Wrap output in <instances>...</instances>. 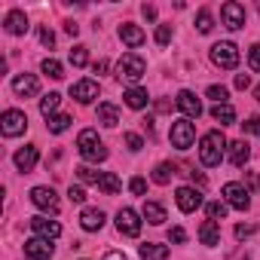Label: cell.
<instances>
[{
    "label": "cell",
    "instance_id": "obj_1",
    "mask_svg": "<svg viewBox=\"0 0 260 260\" xmlns=\"http://www.w3.org/2000/svg\"><path fill=\"white\" fill-rule=\"evenodd\" d=\"M223 150H226V138H223V132H205L202 135V141H199V159H202V166H208V169H214V166H220L223 162Z\"/></svg>",
    "mask_w": 260,
    "mask_h": 260
},
{
    "label": "cell",
    "instance_id": "obj_2",
    "mask_svg": "<svg viewBox=\"0 0 260 260\" xmlns=\"http://www.w3.org/2000/svg\"><path fill=\"white\" fill-rule=\"evenodd\" d=\"M77 150H80V156L89 159V162H101V159H107V147L101 144V138H98L95 128H83V132H80V138H77Z\"/></svg>",
    "mask_w": 260,
    "mask_h": 260
},
{
    "label": "cell",
    "instance_id": "obj_3",
    "mask_svg": "<svg viewBox=\"0 0 260 260\" xmlns=\"http://www.w3.org/2000/svg\"><path fill=\"white\" fill-rule=\"evenodd\" d=\"M147 74V64L138 52H125L119 61H116V77L125 80V83H138L141 77Z\"/></svg>",
    "mask_w": 260,
    "mask_h": 260
},
{
    "label": "cell",
    "instance_id": "obj_4",
    "mask_svg": "<svg viewBox=\"0 0 260 260\" xmlns=\"http://www.w3.org/2000/svg\"><path fill=\"white\" fill-rule=\"evenodd\" d=\"M169 138H172V147L187 150V147H193V141H196V125H193L187 116H184V119H175L172 128H169Z\"/></svg>",
    "mask_w": 260,
    "mask_h": 260
},
{
    "label": "cell",
    "instance_id": "obj_5",
    "mask_svg": "<svg viewBox=\"0 0 260 260\" xmlns=\"http://www.w3.org/2000/svg\"><path fill=\"white\" fill-rule=\"evenodd\" d=\"M211 61H214L217 68H223V71H233V68L239 64V49H236V43H230V40L214 43V46H211Z\"/></svg>",
    "mask_w": 260,
    "mask_h": 260
},
{
    "label": "cell",
    "instance_id": "obj_6",
    "mask_svg": "<svg viewBox=\"0 0 260 260\" xmlns=\"http://www.w3.org/2000/svg\"><path fill=\"white\" fill-rule=\"evenodd\" d=\"M25 128H28V116H25V110H7L4 116H0V132H4L7 138L22 135Z\"/></svg>",
    "mask_w": 260,
    "mask_h": 260
},
{
    "label": "cell",
    "instance_id": "obj_7",
    "mask_svg": "<svg viewBox=\"0 0 260 260\" xmlns=\"http://www.w3.org/2000/svg\"><path fill=\"white\" fill-rule=\"evenodd\" d=\"M223 199H226V205H233V208H239V211H248V208H251V196H248V190H245L239 181L223 184Z\"/></svg>",
    "mask_w": 260,
    "mask_h": 260
},
{
    "label": "cell",
    "instance_id": "obj_8",
    "mask_svg": "<svg viewBox=\"0 0 260 260\" xmlns=\"http://www.w3.org/2000/svg\"><path fill=\"white\" fill-rule=\"evenodd\" d=\"M31 202L40 211H49V214H58V208H61V202H58V196H55L52 187H34L31 190Z\"/></svg>",
    "mask_w": 260,
    "mask_h": 260
},
{
    "label": "cell",
    "instance_id": "obj_9",
    "mask_svg": "<svg viewBox=\"0 0 260 260\" xmlns=\"http://www.w3.org/2000/svg\"><path fill=\"white\" fill-rule=\"evenodd\" d=\"M52 251H55L52 239L34 236V239H28V242H25V257H28V260H49V257H52Z\"/></svg>",
    "mask_w": 260,
    "mask_h": 260
},
{
    "label": "cell",
    "instance_id": "obj_10",
    "mask_svg": "<svg viewBox=\"0 0 260 260\" xmlns=\"http://www.w3.org/2000/svg\"><path fill=\"white\" fill-rule=\"evenodd\" d=\"M116 230H119L122 236H128V239H135V236L141 233L138 211H132V208H119V211H116Z\"/></svg>",
    "mask_w": 260,
    "mask_h": 260
},
{
    "label": "cell",
    "instance_id": "obj_11",
    "mask_svg": "<svg viewBox=\"0 0 260 260\" xmlns=\"http://www.w3.org/2000/svg\"><path fill=\"white\" fill-rule=\"evenodd\" d=\"M220 19H223V25H226L230 31H239V28H245V7L230 0V4L220 7Z\"/></svg>",
    "mask_w": 260,
    "mask_h": 260
},
{
    "label": "cell",
    "instance_id": "obj_12",
    "mask_svg": "<svg viewBox=\"0 0 260 260\" xmlns=\"http://www.w3.org/2000/svg\"><path fill=\"white\" fill-rule=\"evenodd\" d=\"M175 104L184 110V116H187V119H199V116H202V101H199L190 89H181V92H178V98H175Z\"/></svg>",
    "mask_w": 260,
    "mask_h": 260
},
{
    "label": "cell",
    "instance_id": "obj_13",
    "mask_svg": "<svg viewBox=\"0 0 260 260\" xmlns=\"http://www.w3.org/2000/svg\"><path fill=\"white\" fill-rule=\"evenodd\" d=\"M175 202H178V208H181L184 214H193V211L202 205V193H199V190H193V187H178Z\"/></svg>",
    "mask_w": 260,
    "mask_h": 260
},
{
    "label": "cell",
    "instance_id": "obj_14",
    "mask_svg": "<svg viewBox=\"0 0 260 260\" xmlns=\"http://www.w3.org/2000/svg\"><path fill=\"white\" fill-rule=\"evenodd\" d=\"M31 230H34L37 236H43V239H58V236H61V223H58V220H49V217H43V214L31 217Z\"/></svg>",
    "mask_w": 260,
    "mask_h": 260
},
{
    "label": "cell",
    "instance_id": "obj_15",
    "mask_svg": "<svg viewBox=\"0 0 260 260\" xmlns=\"http://www.w3.org/2000/svg\"><path fill=\"white\" fill-rule=\"evenodd\" d=\"M4 28L13 34V37H22V34H28V16L22 13V10H13V13H7V19H4Z\"/></svg>",
    "mask_w": 260,
    "mask_h": 260
},
{
    "label": "cell",
    "instance_id": "obj_16",
    "mask_svg": "<svg viewBox=\"0 0 260 260\" xmlns=\"http://www.w3.org/2000/svg\"><path fill=\"white\" fill-rule=\"evenodd\" d=\"M71 95H74L80 104H89V101L98 98V83H95V80H80V83L71 86Z\"/></svg>",
    "mask_w": 260,
    "mask_h": 260
},
{
    "label": "cell",
    "instance_id": "obj_17",
    "mask_svg": "<svg viewBox=\"0 0 260 260\" xmlns=\"http://www.w3.org/2000/svg\"><path fill=\"white\" fill-rule=\"evenodd\" d=\"M37 89H40V83H37V77H34V74H19V77L13 80V92H16V95H22V98L37 95Z\"/></svg>",
    "mask_w": 260,
    "mask_h": 260
},
{
    "label": "cell",
    "instance_id": "obj_18",
    "mask_svg": "<svg viewBox=\"0 0 260 260\" xmlns=\"http://www.w3.org/2000/svg\"><path fill=\"white\" fill-rule=\"evenodd\" d=\"M13 159H16V169H19V172H31V169L37 166V159H40V150H37L34 144H28V147H22Z\"/></svg>",
    "mask_w": 260,
    "mask_h": 260
},
{
    "label": "cell",
    "instance_id": "obj_19",
    "mask_svg": "<svg viewBox=\"0 0 260 260\" xmlns=\"http://www.w3.org/2000/svg\"><path fill=\"white\" fill-rule=\"evenodd\" d=\"M119 40H122L125 46L138 49V46H141V43H144L147 37H144V31H141L138 25H128V22H125V25H119Z\"/></svg>",
    "mask_w": 260,
    "mask_h": 260
},
{
    "label": "cell",
    "instance_id": "obj_20",
    "mask_svg": "<svg viewBox=\"0 0 260 260\" xmlns=\"http://www.w3.org/2000/svg\"><path fill=\"white\" fill-rule=\"evenodd\" d=\"M80 226L89 230V233L101 230V226H104V211H101V208H83V214H80Z\"/></svg>",
    "mask_w": 260,
    "mask_h": 260
},
{
    "label": "cell",
    "instance_id": "obj_21",
    "mask_svg": "<svg viewBox=\"0 0 260 260\" xmlns=\"http://www.w3.org/2000/svg\"><path fill=\"white\" fill-rule=\"evenodd\" d=\"M125 104L132 107V110H141V107H147V101H150V95H147V89H141V86H132V89H125Z\"/></svg>",
    "mask_w": 260,
    "mask_h": 260
},
{
    "label": "cell",
    "instance_id": "obj_22",
    "mask_svg": "<svg viewBox=\"0 0 260 260\" xmlns=\"http://www.w3.org/2000/svg\"><path fill=\"white\" fill-rule=\"evenodd\" d=\"M248 159H251V147H248V141H233V144H230V162H233L236 169H242Z\"/></svg>",
    "mask_w": 260,
    "mask_h": 260
},
{
    "label": "cell",
    "instance_id": "obj_23",
    "mask_svg": "<svg viewBox=\"0 0 260 260\" xmlns=\"http://www.w3.org/2000/svg\"><path fill=\"white\" fill-rule=\"evenodd\" d=\"M98 122L107 125V128H113V125L119 122V110H116V104H110V101L98 104Z\"/></svg>",
    "mask_w": 260,
    "mask_h": 260
},
{
    "label": "cell",
    "instance_id": "obj_24",
    "mask_svg": "<svg viewBox=\"0 0 260 260\" xmlns=\"http://www.w3.org/2000/svg\"><path fill=\"white\" fill-rule=\"evenodd\" d=\"M98 190L107 193V196H116V193L122 190V184H119V178H116L113 172H101V175H98Z\"/></svg>",
    "mask_w": 260,
    "mask_h": 260
},
{
    "label": "cell",
    "instance_id": "obj_25",
    "mask_svg": "<svg viewBox=\"0 0 260 260\" xmlns=\"http://www.w3.org/2000/svg\"><path fill=\"white\" fill-rule=\"evenodd\" d=\"M199 239H202V245H217L220 242V226H217V220H205L202 226H199Z\"/></svg>",
    "mask_w": 260,
    "mask_h": 260
},
{
    "label": "cell",
    "instance_id": "obj_26",
    "mask_svg": "<svg viewBox=\"0 0 260 260\" xmlns=\"http://www.w3.org/2000/svg\"><path fill=\"white\" fill-rule=\"evenodd\" d=\"M138 254H141V260H169V248L166 245H156V242L141 245Z\"/></svg>",
    "mask_w": 260,
    "mask_h": 260
},
{
    "label": "cell",
    "instance_id": "obj_27",
    "mask_svg": "<svg viewBox=\"0 0 260 260\" xmlns=\"http://www.w3.org/2000/svg\"><path fill=\"white\" fill-rule=\"evenodd\" d=\"M211 116L220 122V125H230V122H236V107L226 101V104H214L211 107Z\"/></svg>",
    "mask_w": 260,
    "mask_h": 260
},
{
    "label": "cell",
    "instance_id": "obj_28",
    "mask_svg": "<svg viewBox=\"0 0 260 260\" xmlns=\"http://www.w3.org/2000/svg\"><path fill=\"white\" fill-rule=\"evenodd\" d=\"M144 220L153 223V226L166 223V208H162L159 202H144Z\"/></svg>",
    "mask_w": 260,
    "mask_h": 260
},
{
    "label": "cell",
    "instance_id": "obj_29",
    "mask_svg": "<svg viewBox=\"0 0 260 260\" xmlns=\"http://www.w3.org/2000/svg\"><path fill=\"white\" fill-rule=\"evenodd\" d=\"M58 101H61V95H58V92L43 95V98H40V113H43L46 119H52V116H55V110H58Z\"/></svg>",
    "mask_w": 260,
    "mask_h": 260
},
{
    "label": "cell",
    "instance_id": "obj_30",
    "mask_svg": "<svg viewBox=\"0 0 260 260\" xmlns=\"http://www.w3.org/2000/svg\"><path fill=\"white\" fill-rule=\"evenodd\" d=\"M172 175H175V166H172V162H159V166L153 169V181H156V184H169Z\"/></svg>",
    "mask_w": 260,
    "mask_h": 260
},
{
    "label": "cell",
    "instance_id": "obj_31",
    "mask_svg": "<svg viewBox=\"0 0 260 260\" xmlns=\"http://www.w3.org/2000/svg\"><path fill=\"white\" fill-rule=\"evenodd\" d=\"M68 125H71V116H68V113H55V116L46 122V128H49V132H55V135H61Z\"/></svg>",
    "mask_w": 260,
    "mask_h": 260
},
{
    "label": "cell",
    "instance_id": "obj_32",
    "mask_svg": "<svg viewBox=\"0 0 260 260\" xmlns=\"http://www.w3.org/2000/svg\"><path fill=\"white\" fill-rule=\"evenodd\" d=\"M43 74L52 77V80H61V77H64V68H61V61H55V58H43Z\"/></svg>",
    "mask_w": 260,
    "mask_h": 260
},
{
    "label": "cell",
    "instance_id": "obj_33",
    "mask_svg": "<svg viewBox=\"0 0 260 260\" xmlns=\"http://www.w3.org/2000/svg\"><path fill=\"white\" fill-rule=\"evenodd\" d=\"M196 28H199V34H211L214 19H211V13H208V10H199V16H196Z\"/></svg>",
    "mask_w": 260,
    "mask_h": 260
},
{
    "label": "cell",
    "instance_id": "obj_34",
    "mask_svg": "<svg viewBox=\"0 0 260 260\" xmlns=\"http://www.w3.org/2000/svg\"><path fill=\"white\" fill-rule=\"evenodd\" d=\"M226 208H230L226 202H208V205H205L208 220H223V217H226Z\"/></svg>",
    "mask_w": 260,
    "mask_h": 260
},
{
    "label": "cell",
    "instance_id": "obj_35",
    "mask_svg": "<svg viewBox=\"0 0 260 260\" xmlns=\"http://www.w3.org/2000/svg\"><path fill=\"white\" fill-rule=\"evenodd\" d=\"M86 61H89L86 46H74V49H71V64H74V68H86Z\"/></svg>",
    "mask_w": 260,
    "mask_h": 260
},
{
    "label": "cell",
    "instance_id": "obj_36",
    "mask_svg": "<svg viewBox=\"0 0 260 260\" xmlns=\"http://www.w3.org/2000/svg\"><path fill=\"white\" fill-rule=\"evenodd\" d=\"M208 98H211L214 104H226L230 92H226V86H208Z\"/></svg>",
    "mask_w": 260,
    "mask_h": 260
},
{
    "label": "cell",
    "instance_id": "obj_37",
    "mask_svg": "<svg viewBox=\"0 0 260 260\" xmlns=\"http://www.w3.org/2000/svg\"><path fill=\"white\" fill-rule=\"evenodd\" d=\"M248 64H251L254 74H260V43H254V46L248 49Z\"/></svg>",
    "mask_w": 260,
    "mask_h": 260
},
{
    "label": "cell",
    "instance_id": "obj_38",
    "mask_svg": "<svg viewBox=\"0 0 260 260\" xmlns=\"http://www.w3.org/2000/svg\"><path fill=\"white\" fill-rule=\"evenodd\" d=\"M77 175H80V181H83V184H98V175H101V172L95 175L89 166H80V169H77Z\"/></svg>",
    "mask_w": 260,
    "mask_h": 260
},
{
    "label": "cell",
    "instance_id": "obj_39",
    "mask_svg": "<svg viewBox=\"0 0 260 260\" xmlns=\"http://www.w3.org/2000/svg\"><path fill=\"white\" fill-rule=\"evenodd\" d=\"M125 147H128V150H132V153H138V150L144 147V141H141V135H135V132H128V135H125Z\"/></svg>",
    "mask_w": 260,
    "mask_h": 260
},
{
    "label": "cell",
    "instance_id": "obj_40",
    "mask_svg": "<svg viewBox=\"0 0 260 260\" xmlns=\"http://www.w3.org/2000/svg\"><path fill=\"white\" fill-rule=\"evenodd\" d=\"M169 40H172V25H159L156 28V43L159 46H169Z\"/></svg>",
    "mask_w": 260,
    "mask_h": 260
},
{
    "label": "cell",
    "instance_id": "obj_41",
    "mask_svg": "<svg viewBox=\"0 0 260 260\" xmlns=\"http://www.w3.org/2000/svg\"><path fill=\"white\" fill-rule=\"evenodd\" d=\"M128 190H132L135 196H144V190H147V181H144V178H132V181H128Z\"/></svg>",
    "mask_w": 260,
    "mask_h": 260
},
{
    "label": "cell",
    "instance_id": "obj_42",
    "mask_svg": "<svg viewBox=\"0 0 260 260\" xmlns=\"http://www.w3.org/2000/svg\"><path fill=\"white\" fill-rule=\"evenodd\" d=\"M68 196H71V202H77V205H83V202H86V190H83V187H74V184H71Z\"/></svg>",
    "mask_w": 260,
    "mask_h": 260
},
{
    "label": "cell",
    "instance_id": "obj_43",
    "mask_svg": "<svg viewBox=\"0 0 260 260\" xmlns=\"http://www.w3.org/2000/svg\"><path fill=\"white\" fill-rule=\"evenodd\" d=\"M242 128H245V132H254L260 138V116H251L248 122H242Z\"/></svg>",
    "mask_w": 260,
    "mask_h": 260
},
{
    "label": "cell",
    "instance_id": "obj_44",
    "mask_svg": "<svg viewBox=\"0 0 260 260\" xmlns=\"http://www.w3.org/2000/svg\"><path fill=\"white\" fill-rule=\"evenodd\" d=\"M169 239H172V242H178V245H181V242H187L184 226H172V230H169Z\"/></svg>",
    "mask_w": 260,
    "mask_h": 260
},
{
    "label": "cell",
    "instance_id": "obj_45",
    "mask_svg": "<svg viewBox=\"0 0 260 260\" xmlns=\"http://www.w3.org/2000/svg\"><path fill=\"white\" fill-rule=\"evenodd\" d=\"M40 43H43V46H52V43H55V34H52L49 28H40Z\"/></svg>",
    "mask_w": 260,
    "mask_h": 260
},
{
    "label": "cell",
    "instance_id": "obj_46",
    "mask_svg": "<svg viewBox=\"0 0 260 260\" xmlns=\"http://www.w3.org/2000/svg\"><path fill=\"white\" fill-rule=\"evenodd\" d=\"M251 86V77L248 74H236V89H248Z\"/></svg>",
    "mask_w": 260,
    "mask_h": 260
},
{
    "label": "cell",
    "instance_id": "obj_47",
    "mask_svg": "<svg viewBox=\"0 0 260 260\" xmlns=\"http://www.w3.org/2000/svg\"><path fill=\"white\" fill-rule=\"evenodd\" d=\"M254 236V226H236V239H248Z\"/></svg>",
    "mask_w": 260,
    "mask_h": 260
},
{
    "label": "cell",
    "instance_id": "obj_48",
    "mask_svg": "<svg viewBox=\"0 0 260 260\" xmlns=\"http://www.w3.org/2000/svg\"><path fill=\"white\" fill-rule=\"evenodd\" d=\"M187 175H190V178H193V181H196V184H199V187H205V184H208V181H205V175H199V172H196V169H190V172H187Z\"/></svg>",
    "mask_w": 260,
    "mask_h": 260
},
{
    "label": "cell",
    "instance_id": "obj_49",
    "mask_svg": "<svg viewBox=\"0 0 260 260\" xmlns=\"http://www.w3.org/2000/svg\"><path fill=\"white\" fill-rule=\"evenodd\" d=\"M248 184H251L254 190H260V175H257V172H248Z\"/></svg>",
    "mask_w": 260,
    "mask_h": 260
},
{
    "label": "cell",
    "instance_id": "obj_50",
    "mask_svg": "<svg viewBox=\"0 0 260 260\" xmlns=\"http://www.w3.org/2000/svg\"><path fill=\"white\" fill-rule=\"evenodd\" d=\"M141 13H144V19H147V22H153V19H156V7H144Z\"/></svg>",
    "mask_w": 260,
    "mask_h": 260
},
{
    "label": "cell",
    "instance_id": "obj_51",
    "mask_svg": "<svg viewBox=\"0 0 260 260\" xmlns=\"http://www.w3.org/2000/svg\"><path fill=\"white\" fill-rule=\"evenodd\" d=\"M104 260H125V254H119V251H110V254H104Z\"/></svg>",
    "mask_w": 260,
    "mask_h": 260
},
{
    "label": "cell",
    "instance_id": "obj_52",
    "mask_svg": "<svg viewBox=\"0 0 260 260\" xmlns=\"http://www.w3.org/2000/svg\"><path fill=\"white\" fill-rule=\"evenodd\" d=\"M64 31H68V34H74V37H77V31H80V25H74V22H68V25H64Z\"/></svg>",
    "mask_w": 260,
    "mask_h": 260
},
{
    "label": "cell",
    "instance_id": "obj_53",
    "mask_svg": "<svg viewBox=\"0 0 260 260\" xmlns=\"http://www.w3.org/2000/svg\"><path fill=\"white\" fill-rule=\"evenodd\" d=\"M107 71V61H95V74H104Z\"/></svg>",
    "mask_w": 260,
    "mask_h": 260
},
{
    "label": "cell",
    "instance_id": "obj_54",
    "mask_svg": "<svg viewBox=\"0 0 260 260\" xmlns=\"http://www.w3.org/2000/svg\"><path fill=\"white\" fill-rule=\"evenodd\" d=\"M254 98H257V101H260V86H257V89H254Z\"/></svg>",
    "mask_w": 260,
    "mask_h": 260
},
{
    "label": "cell",
    "instance_id": "obj_55",
    "mask_svg": "<svg viewBox=\"0 0 260 260\" xmlns=\"http://www.w3.org/2000/svg\"><path fill=\"white\" fill-rule=\"evenodd\" d=\"M257 10H260V4H257Z\"/></svg>",
    "mask_w": 260,
    "mask_h": 260
}]
</instances>
